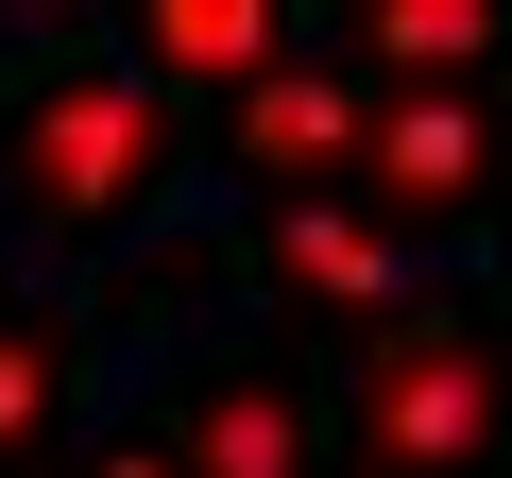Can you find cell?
<instances>
[{
	"label": "cell",
	"mask_w": 512,
	"mask_h": 478,
	"mask_svg": "<svg viewBox=\"0 0 512 478\" xmlns=\"http://www.w3.org/2000/svg\"><path fill=\"white\" fill-rule=\"evenodd\" d=\"M222 154L256 171V188H274V205H325V171L359 154V103L308 69V52H274V69H256L239 86V120H222Z\"/></svg>",
	"instance_id": "obj_3"
},
{
	"label": "cell",
	"mask_w": 512,
	"mask_h": 478,
	"mask_svg": "<svg viewBox=\"0 0 512 478\" xmlns=\"http://www.w3.org/2000/svg\"><path fill=\"white\" fill-rule=\"evenodd\" d=\"M256 274L308 291V308H376V325H393V291H410V257H393L359 205H274V222H256Z\"/></svg>",
	"instance_id": "obj_6"
},
{
	"label": "cell",
	"mask_w": 512,
	"mask_h": 478,
	"mask_svg": "<svg viewBox=\"0 0 512 478\" xmlns=\"http://www.w3.org/2000/svg\"><path fill=\"white\" fill-rule=\"evenodd\" d=\"M188 478H308V393L291 376H256V359H222V376H188Z\"/></svg>",
	"instance_id": "obj_5"
},
{
	"label": "cell",
	"mask_w": 512,
	"mask_h": 478,
	"mask_svg": "<svg viewBox=\"0 0 512 478\" xmlns=\"http://www.w3.org/2000/svg\"><path fill=\"white\" fill-rule=\"evenodd\" d=\"M495 444V342L461 308H393L359 359V478H478Z\"/></svg>",
	"instance_id": "obj_2"
},
{
	"label": "cell",
	"mask_w": 512,
	"mask_h": 478,
	"mask_svg": "<svg viewBox=\"0 0 512 478\" xmlns=\"http://www.w3.org/2000/svg\"><path fill=\"white\" fill-rule=\"evenodd\" d=\"M359 154H376V188H393V205H427V222H461V205L495 188V120H478V103H444V86L376 103V120H359Z\"/></svg>",
	"instance_id": "obj_4"
},
{
	"label": "cell",
	"mask_w": 512,
	"mask_h": 478,
	"mask_svg": "<svg viewBox=\"0 0 512 478\" xmlns=\"http://www.w3.org/2000/svg\"><path fill=\"white\" fill-rule=\"evenodd\" d=\"M137 52L188 69V86H256V69H274V18H256V0H154Z\"/></svg>",
	"instance_id": "obj_7"
},
{
	"label": "cell",
	"mask_w": 512,
	"mask_h": 478,
	"mask_svg": "<svg viewBox=\"0 0 512 478\" xmlns=\"http://www.w3.org/2000/svg\"><path fill=\"white\" fill-rule=\"evenodd\" d=\"M0 188H18V222L52 239H103L171 188V103L120 69V52H52L18 103H0Z\"/></svg>",
	"instance_id": "obj_1"
},
{
	"label": "cell",
	"mask_w": 512,
	"mask_h": 478,
	"mask_svg": "<svg viewBox=\"0 0 512 478\" xmlns=\"http://www.w3.org/2000/svg\"><path fill=\"white\" fill-rule=\"evenodd\" d=\"M376 52H393L410 86H444V69L495 52V18H478V0H376Z\"/></svg>",
	"instance_id": "obj_9"
},
{
	"label": "cell",
	"mask_w": 512,
	"mask_h": 478,
	"mask_svg": "<svg viewBox=\"0 0 512 478\" xmlns=\"http://www.w3.org/2000/svg\"><path fill=\"white\" fill-rule=\"evenodd\" d=\"M103 478H188V461H154V444H120V461H103Z\"/></svg>",
	"instance_id": "obj_10"
},
{
	"label": "cell",
	"mask_w": 512,
	"mask_h": 478,
	"mask_svg": "<svg viewBox=\"0 0 512 478\" xmlns=\"http://www.w3.org/2000/svg\"><path fill=\"white\" fill-rule=\"evenodd\" d=\"M52 410H69V342L52 325H0V461H35Z\"/></svg>",
	"instance_id": "obj_8"
}]
</instances>
